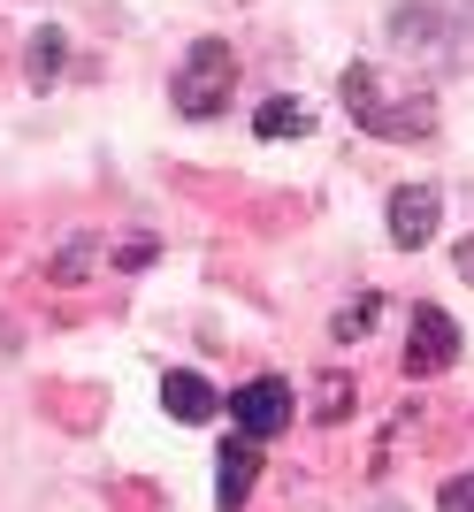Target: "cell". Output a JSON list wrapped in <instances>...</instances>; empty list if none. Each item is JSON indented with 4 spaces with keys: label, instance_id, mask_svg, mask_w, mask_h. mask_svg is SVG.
Returning <instances> with one entry per match:
<instances>
[{
    "label": "cell",
    "instance_id": "6da1fadb",
    "mask_svg": "<svg viewBox=\"0 0 474 512\" xmlns=\"http://www.w3.org/2000/svg\"><path fill=\"white\" fill-rule=\"evenodd\" d=\"M337 92H345L352 123H360L367 138H390V146H406V138H429V130H436L429 92H413V100H390V92H383V69H367V62H352Z\"/></svg>",
    "mask_w": 474,
    "mask_h": 512
},
{
    "label": "cell",
    "instance_id": "7a4b0ae2",
    "mask_svg": "<svg viewBox=\"0 0 474 512\" xmlns=\"http://www.w3.org/2000/svg\"><path fill=\"white\" fill-rule=\"evenodd\" d=\"M237 92V54L230 39H199L184 62H176V115H192V123H215L222 107Z\"/></svg>",
    "mask_w": 474,
    "mask_h": 512
},
{
    "label": "cell",
    "instance_id": "3957f363",
    "mask_svg": "<svg viewBox=\"0 0 474 512\" xmlns=\"http://www.w3.org/2000/svg\"><path fill=\"white\" fill-rule=\"evenodd\" d=\"M390 39H398V54H429V62H444V69H459L467 62V31L452 23V8L444 0H406L398 16H390Z\"/></svg>",
    "mask_w": 474,
    "mask_h": 512
},
{
    "label": "cell",
    "instance_id": "277c9868",
    "mask_svg": "<svg viewBox=\"0 0 474 512\" xmlns=\"http://www.w3.org/2000/svg\"><path fill=\"white\" fill-rule=\"evenodd\" d=\"M459 360V321L444 306H413V329H406V375H444Z\"/></svg>",
    "mask_w": 474,
    "mask_h": 512
},
{
    "label": "cell",
    "instance_id": "5b68a950",
    "mask_svg": "<svg viewBox=\"0 0 474 512\" xmlns=\"http://www.w3.org/2000/svg\"><path fill=\"white\" fill-rule=\"evenodd\" d=\"M230 413H237V436L268 444V436H283V428H291V383L260 375V383H245V390L230 398Z\"/></svg>",
    "mask_w": 474,
    "mask_h": 512
},
{
    "label": "cell",
    "instance_id": "8992f818",
    "mask_svg": "<svg viewBox=\"0 0 474 512\" xmlns=\"http://www.w3.org/2000/svg\"><path fill=\"white\" fill-rule=\"evenodd\" d=\"M436 222H444V199H436V184H398V192H390V245L421 253V245L436 237Z\"/></svg>",
    "mask_w": 474,
    "mask_h": 512
},
{
    "label": "cell",
    "instance_id": "52a82bcc",
    "mask_svg": "<svg viewBox=\"0 0 474 512\" xmlns=\"http://www.w3.org/2000/svg\"><path fill=\"white\" fill-rule=\"evenodd\" d=\"M253 482H260V444L253 436H230V444L215 451V505L237 512L245 497H253Z\"/></svg>",
    "mask_w": 474,
    "mask_h": 512
},
{
    "label": "cell",
    "instance_id": "ba28073f",
    "mask_svg": "<svg viewBox=\"0 0 474 512\" xmlns=\"http://www.w3.org/2000/svg\"><path fill=\"white\" fill-rule=\"evenodd\" d=\"M161 406L176 413V421H215V383L207 375H192V367H176V375H161Z\"/></svg>",
    "mask_w": 474,
    "mask_h": 512
},
{
    "label": "cell",
    "instance_id": "9c48e42d",
    "mask_svg": "<svg viewBox=\"0 0 474 512\" xmlns=\"http://www.w3.org/2000/svg\"><path fill=\"white\" fill-rule=\"evenodd\" d=\"M62 69H69V39H62V31H31V46H23V77L46 92Z\"/></svg>",
    "mask_w": 474,
    "mask_h": 512
},
{
    "label": "cell",
    "instance_id": "30bf717a",
    "mask_svg": "<svg viewBox=\"0 0 474 512\" xmlns=\"http://www.w3.org/2000/svg\"><path fill=\"white\" fill-rule=\"evenodd\" d=\"M253 130H260V138H306V130H314V107L291 100V92H276V100L253 115Z\"/></svg>",
    "mask_w": 474,
    "mask_h": 512
},
{
    "label": "cell",
    "instance_id": "8fae6325",
    "mask_svg": "<svg viewBox=\"0 0 474 512\" xmlns=\"http://www.w3.org/2000/svg\"><path fill=\"white\" fill-rule=\"evenodd\" d=\"M92 260H100V237H69L62 253L46 260V276H54V283H85V276H92Z\"/></svg>",
    "mask_w": 474,
    "mask_h": 512
},
{
    "label": "cell",
    "instance_id": "7c38bea8",
    "mask_svg": "<svg viewBox=\"0 0 474 512\" xmlns=\"http://www.w3.org/2000/svg\"><path fill=\"white\" fill-rule=\"evenodd\" d=\"M375 321H383V299H375V291H360V306H345V314L329 321V329H337V344H352V337H367Z\"/></svg>",
    "mask_w": 474,
    "mask_h": 512
},
{
    "label": "cell",
    "instance_id": "4fadbf2b",
    "mask_svg": "<svg viewBox=\"0 0 474 512\" xmlns=\"http://www.w3.org/2000/svg\"><path fill=\"white\" fill-rule=\"evenodd\" d=\"M314 406H322V421H345V413H352V375H345V367H329V375H322Z\"/></svg>",
    "mask_w": 474,
    "mask_h": 512
},
{
    "label": "cell",
    "instance_id": "5bb4252c",
    "mask_svg": "<svg viewBox=\"0 0 474 512\" xmlns=\"http://www.w3.org/2000/svg\"><path fill=\"white\" fill-rule=\"evenodd\" d=\"M436 512H474V474H452V482L436 490Z\"/></svg>",
    "mask_w": 474,
    "mask_h": 512
},
{
    "label": "cell",
    "instance_id": "9a60e30c",
    "mask_svg": "<svg viewBox=\"0 0 474 512\" xmlns=\"http://www.w3.org/2000/svg\"><path fill=\"white\" fill-rule=\"evenodd\" d=\"M153 253H161V245H153V237H138V245H123V253H115V268H146Z\"/></svg>",
    "mask_w": 474,
    "mask_h": 512
},
{
    "label": "cell",
    "instance_id": "2e32d148",
    "mask_svg": "<svg viewBox=\"0 0 474 512\" xmlns=\"http://www.w3.org/2000/svg\"><path fill=\"white\" fill-rule=\"evenodd\" d=\"M452 260H459V276H467V283H474V237H467V245H459V253H452Z\"/></svg>",
    "mask_w": 474,
    "mask_h": 512
}]
</instances>
